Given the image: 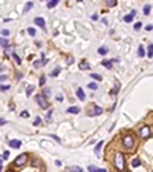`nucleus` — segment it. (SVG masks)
<instances>
[{
    "instance_id": "423d86ee",
    "label": "nucleus",
    "mask_w": 153,
    "mask_h": 172,
    "mask_svg": "<svg viewBox=\"0 0 153 172\" xmlns=\"http://www.w3.org/2000/svg\"><path fill=\"white\" fill-rule=\"evenodd\" d=\"M34 23H35L37 26H40L42 29H46V22H45L43 17H35V19H34Z\"/></svg>"
},
{
    "instance_id": "f8f14e48",
    "label": "nucleus",
    "mask_w": 153,
    "mask_h": 172,
    "mask_svg": "<svg viewBox=\"0 0 153 172\" xmlns=\"http://www.w3.org/2000/svg\"><path fill=\"white\" fill-rule=\"evenodd\" d=\"M101 65H103L104 68H107V69H112V66H113V60H101Z\"/></svg>"
},
{
    "instance_id": "49530a36",
    "label": "nucleus",
    "mask_w": 153,
    "mask_h": 172,
    "mask_svg": "<svg viewBox=\"0 0 153 172\" xmlns=\"http://www.w3.org/2000/svg\"><path fill=\"white\" fill-rule=\"evenodd\" d=\"M8 157H9V152L5 151V152H3V160H5V158H8Z\"/></svg>"
},
{
    "instance_id": "4be33fe9",
    "label": "nucleus",
    "mask_w": 153,
    "mask_h": 172,
    "mask_svg": "<svg viewBox=\"0 0 153 172\" xmlns=\"http://www.w3.org/2000/svg\"><path fill=\"white\" fill-rule=\"evenodd\" d=\"M147 57H149V59L153 57V45H152V43L147 46Z\"/></svg>"
},
{
    "instance_id": "f704fd0d",
    "label": "nucleus",
    "mask_w": 153,
    "mask_h": 172,
    "mask_svg": "<svg viewBox=\"0 0 153 172\" xmlns=\"http://www.w3.org/2000/svg\"><path fill=\"white\" fill-rule=\"evenodd\" d=\"M51 118H52V109H49V112L46 114V122H51Z\"/></svg>"
},
{
    "instance_id": "473e14b6",
    "label": "nucleus",
    "mask_w": 153,
    "mask_h": 172,
    "mask_svg": "<svg viewBox=\"0 0 153 172\" xmlns=\"http://www.w3.org/2000/svg\"><path fill=\"white\" fill-rule=\"evenodd\" d=\"M60 71H61V69H60V68H55V69H54V71H52V72H51V74H49V75H51V77H57V75H58V74H60Z\"/></svg>"
},
{
    "instance_id": "20e7f679",
    "label": "nucleus",
    "mask_w": 153,
    "mask_h": 172,
    "mask_svg": "<svg viewBox=\"0 0 153 172\" xmlns=\"http://www.w3.org/2000/svg\"><path fill=\"white\" fill-rule=\"evenodd\" d=\"M26 161H28V155H26V154H20L16 160H14V166H16V167H22V166L26 164Z\"/></svg>"
},
{
    "instance_id": "39448f33",
    "label": "nucleus",
    "mask_w": 153,
    "mask_h": 172,
    "mask_svg": "<svg viewBox=\"0 0 153 172\" xmlns=\"http://www.w3.org/2000/svg\"><path fill=\"white\" fill-rule=\"evenodd\" d=\"M150 135H152V128L150 126L141 128V131H139V137L141 138H150Z\"/></svg>"
},
{
    "instance_id": "4c0bfd02",
    "label": "nucleus",
    "mask_w": 153,
    "mask_h": 172,
    "mask_svg": "<svg viewBox=\"0 0 153 172\" xmlns=\"http://www.w3.org/2000/svg\"><path fill=\"white\" fill-rule=\"evenodd\" d=\"M20 117H23V118H28V117H29V112H28V111H23V112H20Z\"/></svg>"
},
{
    "instance_id": "37998d69",
    "label": "nucleus",
    "mask_w": 153,
    "mask_h": 172,
    "mask_svg": "<svg viewBox=\"0 0 153 172\" xmlns=\"http://www.w3.org/2000/svg\"><path fill=\"white\" fill-rule=\"evenodd\" d=\"M2 35H3V37H8V35H9V31H8V29H3V31H2Z\"/></svg>"
},
{
    "instance_id": "4468645a",
    "label": "nucleus",
    "mask_w": 153,
    "mask_h": 172,
    "mask_svg": "<svg viewBox=\"0 0 153 172\" xmlns=\"http://www.w3.org/2000/svg\"><path fill=\"white\" fill-rule=\"evenodd\" d=\"M58 2H60V0H49V2H48V9L55 8V6L58 5Z\"/></svg>"
},
{
    "instance_id": "cd10ccee",
    "label": "nucleus",
    "mask_w": 153,
    "mask_h": 172,
    "mask_svg": "<svg viewBox=\"0 0 153 172\" xmlns=\"http://www.w3.org/2000/svg\"><path fill=\"white\" fill-rule=\"evenodd\" d=\"M45 83H46V75H42L38 78V86H45Z\"/></svg>"
},
{
    "instance_id": "58836bf2",
    "label": "nucleus",
    "mask_w": 153,
    "mask_h": 172,
    "mask_svg": "<svg viewBox=\"0 0 153 172\" xmlns=\"http://www.w3.org/2000/svg\"><path fill=\"white\" fill-rule=\"evenodd\" d=\"M40 66H43L40 60H35V62H34V68H40Z\"/></svg>"
},
{
    "instance_id": "5701e85b",
    "label": "nucleus",
    "mask_w": 153,
    "mask_h": 172,
    "mask_svg": "<svg viewBox=\"0 0 153 172\" xmlns=\"http://www.w3.org/2000/svg\"><path fill=\"white\" fill-rule=\"evenodd\" d=\"M91 77L94 78L95 82H101V80H103V77H101L100 74H95V72H91Z\"/></svg>"
},
{
    "instance_id": "aec40b11",
    "label": "nucleus",
    "mask_w": 153,
    "mask_h": 172,
    "mask_svg": "<svg viewBox=\"0 0 153 172\" xmlns=\"http://www.w3.org/2000/svg\"><path fill=\"white\" fill-rule=\"evenodd\" d=\"M11 56H12V59H14V62H16L17 65H22V59H20V57H19V56L16 54V52H14V51H12V52H11Z\"/></svg>"
},
{
    "instance_id": "f3484780",
    "label": "nucleus",
    "mask_w": 153,
    "mask_h": 172,
    "mask_svg": "<svg viewBox=\"0 0 153 172\" xmlns=\"http://www.w3.org/2000/svg\"><path fill=\"white\" fill-rule=\"evenodd\" d=\"M8 45H9L8 38H6V37H0V46H2V48H6Z\"/></svg>"
},
{
    "instance_id": "c85d7f7f",
    "label": "nucleus",
    "mask_w": 153,
    "mask_h": 172,
    "mask_svg": "<svg viewBox=\"0 0 153 172\" xmlns=\"http://www.w3.org/2000/svg\"><path fill=\"white\" fill-rule=\"evenodd\" d=\"M144 56H146L144 48H143V46H139V48H138V57H144Z\"/></svg>"
},
{
    "instance_id": "7c9ffc66",
    "label": "nucleus",
    "mask_w": 153,
    "mask_h": 172,
    "mask_svg": "<svg viewBox=\"0 0 153 172\" xmlns=\"http://www.w3.org/2000/svg\"><path fill=\"white\" fill-rule=\"evenodd\" d=\"M106 3H107V6L113 8V6H117V0H106Z\"/></svg>"
},
{
    "instance_id": "2eb2a0df",
    "label": "nucleus",
    "mask_w": 153,
    "mask_h": 172,
    "mask_svg": "<svg viewBox=\"0 0 153 172\" xmlns=\"http://www.w3.org/2000/svg\"><path fill=\"white\" fill-rule=\"evenodd\" d=\"M120 88H121L120 83H115V88L110 91V95H117V94H118V91H120Z\"/></svg>"
},
{
    "instance_id": "f03ea898",
    "label": "nucleus",
    "mask_w": 153,
    "mask_h": 172,
    "mask_svg": "<svg viewBox=\"0 0 153 172\" xmlns=\"http://www.w3.org/2000/svg\"><path fill=\"white\" fill-rule=\"evenodd\" d=\"M135 144H136V141H135V137H133L132 134H126V135L123 137V146H124L126 149H133Z\"/></svg>"
},
{
    "instance_id": "603ef678",
    "label": "nucleus",
    "mask_w": 153,
    "mask_h": 172,
    "mask_svg": "<svg viewBox=\"0 0 153 172\" xmlns=\"http://www.w3.org/2000/svg\"><path fill=\"white\" fill-rule=\"evenodd\" d=\"M43 2H46V0H43Z\"/></svg>"
},
{
    "instance_id": "c03bdc74",
    "label": "nucleus",
    "mask_w": 153,
    "mask_h": 172,
    "mask_svg": "<svg viewBox=\"0 0 153 172\" xmlns=\"http://www.w3.org/2000/svg\"><path fill=\"white\" fill-rule=\"evenodd\" d=\"M8 122L5 120V118H0V126H3V125H6Z\"/></svg>"
},
{
    "instance_id": "8fccbe9b",
    "label": "nucleus",
    "mask_w": 153,
    "mask_h": 172,
    "mask_svg": "<svg viewBox=\"0 0 153 172\" xmlns=\"http://www.w3.org/2000/svg\"><path fill=\"white\" fill-rule=\"evenodd\" d=\"M0 170H3V166L2 164H0Z\"/></svg>"
},
{
    "instance_id": "09e8293b",
    "label": "nucleus",
    "mask_w": 153,
    "mask_h": 172,
    "mask_svg": "<svg viewBox=\"0 0 153 172\" xmlns=\"http://www.w3.org/2000/svg\"><path fill=\"white\" fill-rule=\"evenodd\" d=\"M0 71H5V66L3 65H0Z\"/></svg>"
},
{
    "instance_id": "6e6552de",
    "label": "nucleus",
    "mask_w": 153,
    "mask_h": 172,
    "mask_svg": "<svg viewBox=\"0 0 153 172\" xmlns=\"http://www.w3.org/2000/svg\"><path fill=\"white\" fill-rule=\"evenodd\" d=\"M9 146H11V148H14V149H19V148L22 146V141H20V140H17V138L9 140Z\"/></svg>"
},
{
    "instance_id": "ddd939ff",
    "label": "nucleus",
    "mask_w": 153,
    "mask_h": 172,
    "mask_svg": "<svg viewBox=\"0 0 153 172\" xmlns=\"http://www.w3.org/2000/svg\"><path fill=\"white\" fill-rule=\"evenodd\" d=\"M80 69H81V71H89V69H91V65H89L86 60H83V62L80 63Z\"/></svg>"
},
{
    "instance_id": "1a4fd4ad",
    "label": "nucleus",
    "mask_w": 153,
    "mask_h": 172,
    "mask_svg": "<svg viewBox=\"0 0 153 172\" xmlns=\"http://www.w3.org/2000/svg\"><path fill=\"white\" fill-rule=\"evenodd\" d=\"M87 170H91V172H107V169H104V167H97V166H94V164L89 166Z\"/></svg>"
},
{
    "instance_id": "0eeeda50",
    "label": "nucleus",
    "mask_w": 153,
    "mask_h": 172,
    "mask_svg": "<svg viewBox=\"0 0 153 172\" xmlns=\"http://www.w3.org/2000/svg\"><path fill=\"white\" fill-rule=\"evenodd\" d=\"M100 114H103V108H100V106H94L92 111H89V117H95Z\"/></svg>"
},
{
    "instance_id": "72a5a7b5",
    "label": "nucleus",
    "mask_w": 153,
    "mask_h": 172,
    "mask_svg": "<svg viewBox=\"0 0 153 172\" xmlns=\"http://www.w3.org/2000/svg\"><path fill=\"white\" fill-rule=\"evenodd\" d=\"M141 28H143V23H141V22H138V23L133 25V29H135V31H139Z\"/></svg>"
},
{
    "instance_id": "a18cd8bd",
    "label": "nucleus",
    "mask_w": 153,
    "mask_h": 172,
    "mask_svg": "<svg viewBox=\"0 0 153 172\" xmlns=\"http://www.w3.org/2000/svg\"><path fill=\"white\" fill-rule=\"evenodd\" d=\"M54 164H55L57 167H60V166H61V161H60V160H55V161H54Z\"/></svg>"
},
{
    "instance_id": "e433bc0d",
    "label": "nucleus",
    "mask_w": 153,
    "mask_h": 172,
    "mask_svg": "<svg viewBox=\"0 0 153 172\" xmlns=\"http://www.w3.org/2000/svg\"><path fill=\"white\" fill-rule=\"evenodd\" d=\"M71 170H75V172H83V169H81L80 166H72V167H71Z\"/></svg>"
},
{
    "instance_id": "7ed1b4c3",
    "label": "nucleus",
    "mask_w": 153,
    "mask_h": 172,
    "mask_svg": "<svg viewBox=\"0 0 153 172\" xmlns=\"http://www.w3.org/2000/svg\"><path fill=\"white\" fill-rule=\"evenodd\" d=\"M35 101H37V104H38V106H40L42 109H48V108H49L48 98L43 97L42 94H37V95H35Z\"/></svg>"
},
{
    "instance_id": "c9c22d12",
    "label": "nucleus",
    "mask_w": 153,
    "mask_h": 172,
    "mask_svg": "<svg viewBox=\"0 0 153 172\" xmlns=\"http://www.w3.org/2000/svg\"><path fill=\"white\" fill-rule=\"evenodd\" d=\"M28 34H29V35H35V34H37L35 28H28Z\"/></svg>"
},
{
    "instance_id": "6ab92c4d",
    "label": "nucleus",
    "mask_w": 153,
    "mask_h": 172,
    "mask_svg": "<svg viewBox=\"0 0 153 172\" xmlns=\"http://www.w3.org/2000/svg\"><path fill=\"white\" fill-rule=\"evenodd\" d=\"M34 89H35L34 85H28V88H26V97H31V94L34 92Z\"/></svg>"
},
{
    "instance_id": "393cba45",
    "label": "nucleus",
    "mask_w": 153,
    "mask_h": 172,
    "mask_svg": "<svg viewBox=\"0 0 153 172\" xmlns=\"http://www.w3.org/2000/svg\"><path fill=\"white\" fill-rule=\"evenodd\" d=\"M141 166V160L139 158H133L132 160V167H139Z\"/></svg>"
},
{
    "instance_id": "a878e982",
    "label": "nucleus",
    "mask_w": 153,
    "mask_h": 172,
    "mask_svg": "<svg viewBox=\"0 0 153 172\" xmlns=\"http://www.w3.org/2000/svg\"><path fill=\"white\" fill-rule=\"evenodd\" d=\"M87 88L91 89V91H97V89H98V83H95V82H91V83L87 85Z\"/></svg>"
},
{
    "instance_id": "9d476101",
    "label": "nucleus",
    "mask_w": 153,
    "mask_h": 172,
    "mask_svg": "<svg viewBox=\"0 0 153 172\" xmlns=\"http://www.w3.org/2000/svg\"><path fill=\"white\" fill-rule=\"evenodd\" d=\"M81 112V108L80 106H71L68 108V114H80Z\"/></svg>"
},
{
    "instance_id": "2f4dec72",
    "label": "nucleus",
    "mask_w": 153,
    "mask_h": 172,
    "mask_svg": "<svg viewBox=\"0 0 153 172\" xmlns=\"http://www.w3.org/2000/svg\"><path fill=\"white\" fill-rule=\"evenodd\" d=\"M32 123H34V126H40L43 122H42V118H40V117H35V120H34Z\"/></svg>"
},
{
    "instance_id": "412c9836",
    "label": "nucleus",
    "mask_w": 153,
    "mask_h": 172,
    "mask_svg": "<svg viewBox=\"0 0 153 172\" xmlns=\"http://www.w3.org/2000/svg\"><path fill=\"white\" fill-rule=\"evenodd\" d=\"M107 52H109V49H107L106 46H101V48H98V54H100V56H106Z\"/></svg>"
},
{
    "instance_id": "bb28decb",
    "label": "nucleus",
    "mask_w": 153,
    "mask_h": 172,
    "mask_svg": "<svg viewBox=\"0 0 153 172\" xmlns=\"http://www.w3.org/2000/svg\"><path fill=\"white\" fill-rule=\"evenodd\" d=\"M133 17H135V16H132V14H127V16H124V22H127V23H132V22H133Z\"/></svg>"
},
{
    "instance_id": "f257e3e1",
    "label": "nucleus",
    "mask_w": 153,
    "mask_h": 172,
    "mask_svg": "<svg viewBox=\"0 0 153 172\" xmlns=\"http://www.w3.org/2000/svg\"><path fill=\"white\" fill-rule=\"evenodd\" d=\"M113 163H115V167L120 169V170H124L126 169V158L121 152H117L115 154V158H113Z\"/></svg>"
},
{
    "instance_id": "3c124183",
    "label": "nucleus",
    "mask_w": 153,
    "mask_h": 172,
    "mask_svg": "<svg viewBox=\"0 0 153 172\" xmlns=\"http://www.w3.org/2000/svg\"><path fill=\"white\" fill-rule=\"evenodd\" d=\"M76 2H81V0H76Z\"/></svg>"
},
{
    "instance_id": "9b49d317",
    "label": "nucleus",
    "mask_w": 153,
    "mask_h": 172,
    "mask_svg": "<svg viewBox=\"0 0 153 172\" xmlns=\"http://www.w3.org/2000/svg\"><path fill=\"white\" fill-rule=\"evenodd\" d=\"M76 97H78L81 101H84V100H86V94H84V91H83L81 88L76 89Z\"/></svg>"
},
{
    "instance_id": "79ce46f5",
    "label": "nucleus",
    "mask_w": 153,
    "mask_h": 172,
    "mask_svg": "<svg viewBox=\"0 0 153 172\" xmlns=\"http://www.w3.org/2000/svg\"><path fill=\"white\" fill-rule=\"evenodd\" d=\"M6 80H8V75H5V74L0 75V83H3V82H6Z\"/></svg>"
},
{
    "instance_id": "dca6fc26",
    "label": "nucleus",
    "mask_w": 153,
    "mask_h": 172,
    "mask_svg": "<svg viewBox=\"0 0 153 172\" xmlns=\"http://www.w3.org/2000/svg\"><path fill=\"white\" fill-rule=\"evenodd\" d=\"M32 6H34V3H32V2H28L26 5H25V8H23V12H25V14H26V12H29V11L32 9Z\"/></svg>"
},
{
    "instance_id": "de8ad7c7",
    "label": "nucleus",
    "mask_w": 153,
    "mask_h": 172,
    "mask_svg": "<svg viewBox=\"0 0 153 172\" xmlns=\"http://www.w3.org/2000/svg\"><path fill=\"white\" fill-rule=\"evenodd\" d=\"M146 29H147V31H149V32H150V31H152V29H153V26H152V25H147V26H146Z\"/></svg>"
},
{
    "instance_id": "a211bd4d",
    "label": "nucleus",
    "mask_w": 153,
    "mask_h": 172,
    "mask_svg": "<svg viewBox=\"0 0 153 172\" xmlns=\"http://www.w3.org/2000/svg\"><path fill=\"white\" fill-rule=\"evenodd\" d=\"M143 12H144V16H150V12H152V5H146L143 8Z\"/></svg>"
},
{
    "instance_id": "a19ab883",
    "label": "nucleus",
    "mask_w": 153,
    "mask_h": 172,
    "mask_svg": "<svg viewBox=\"0 0 153 172\" xmlns=\"http://www.w3.org/2000/svg\"><path fill=\"white\" fill-rule=\"evenodd\" d=\"M57 101H63V100H65V95H63V94H57Z\"/></svg>"
},
{
    "instance_id": "b1692460",
    "label": "nucleus",
    "mask_w": 153,
    "mask_h": 172,
    "mask_svg": "<svg viewBox=\"0 0 153 172\" xmlns=\"http://www.w3.org/2000/svg\"><path fill=\"white\" fill-rule=\"evenodd\" d=\"M103 144H104V141H98V144L95 146V149H94V152L95 154H100V151H101V148H103Z\"/></svg>"
},
{
    "instance_id": "ea45409f",
    "label": "nucleus",
    "mask_w": 153,
    "mask_h": 172,
    "mask_svg": "<svg viewBox=\"0 0 153 172\" xmlns=\"http://www.w3.org/2000/svg\"><path fill=\"white\" fill-rule=\"evenodd\" d=\"M11 86L9 85H0V91H8Z\"/></svg>"
},
{
    "instance_id": "c756f323",
    "label": "nucleus",
    "mask_w": 153,
    "mask_h": 172,
    "mask_svg": "<svg viewBox=\"0 0 153 172\" xmlns=\"http://www.w3.org/2000/svg\"><path fill=\"white\" fill-rule=\"evenodd\" d=\"M42 95H43V97H46V98H49V95H51V89H49V88H45Z\"/></svg>"
}]
</instances>
